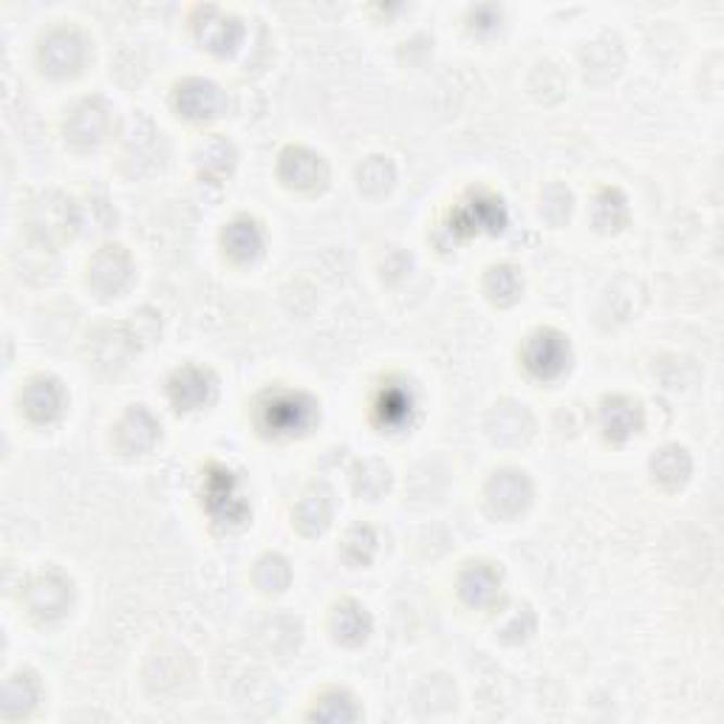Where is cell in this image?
<instances>
[{"label":"cell","instance_id":"6da1fadb","mask_svg":"<svg viewBox=\"0 0 724 724\" xmlns=\"http://www.w3.org/2000/svg\"><path fill=\"white\" fill-rule=\"evenodd\" d=\"M261 428L272 436H301L317 419V405L301 391H272L258 405Z\"/></svg>","mask_w":724,"mask_h":724},{"label":"cell","instance_id":"7a4b0ae2","mask_svg":"<svg viewBox=\"0 0 724 724\" xmlns=\"http://www.w3.org/2000/svg\"><path fill=\"white\" fill-rule=\"evenodd\" d=\"M507 224V209L501 199L487 190H473L456 204L450 216L453 236H475V232H501Z\"/></svg>","mask_w":724,"mask_h":724},{"label":"cell","instance_id":"3957f363","mask_svg":"<svg viewBox=\"0 0 724 724\" xmlns=\"http://www.w3.org/2000/svg\"><path fill=\"white\" fill-rule=\"evenodd\" d=\"M204 507L213 516V521L224 526L244 524L250 516V504L238 490L236 475L216 465L209 467L207 479H204Z\"/></svg>","mask_w":724,"mask_h":724},{"label":"cell","instance_id":"277c9868","mask_svg":"<svg viewBox=\"0 0 724 724\" xmlns=\"http://www.w3.org/2000/svg\"><path fill=\"white\" fill-rule=\"evenodd\" d=\"M524 366L538 380H555L569 366V343L555 329L535 331L524 345Z\"/></svg>","mask_w":724,"mask_h":724},{"label":"cell","instance_id":"5b68a950","mask_svg":"<svg viewBox=\"0 0 724 724\" xmlns=\"http://www.w3.org/2000/svg\"><path fill=\"white\" fill-rule=\"evenodd\" d=\"M88 283L102 297L119 294L130 283V258L123 246H102L88 266Z\"/></svg>","mask_w":724,"mask_h":724},{"label":"cell","instance_id":"8992f818","mask_svg":"<svg viewBox=\"0 0 724 724\" xmlns=\"http://www.w3.org/2000/svg\"><path fill=\"white\" fill-rule=\"evenodd\" d=\"M82 60H86V43H82V37L74 29L51 31L43 40V46H40V63L54 77L79 72Z\"/></svg>","mask_w":724,"mask_h":724},{"label":"cell","instance_id":"52a82bcc","mask_svg":"<svg viewBox=\"0 0 724 724\" xmlns=\"http://www.w3.org/2000/svg\"><path fill=\"white\" fill-rule=\"evenodd\" d=\"M530 498V479H526L524 473H518V470H501V473H495L493 481L487 484V501L495 516L516 518L518 512H524Z\"/></svg>","mask_w":724,"mask_h":724},{"label":"cell","instance_id":"ba28073f","mask_svg":"<svg viewBox=\"0 0 724 724\" xmlns=\"http://www.w3.org/2000/svg\"><path fill=\"white\" fill-rule=\"evenodd\" d=\"M167 394L179 410H199L216 394V380L207 368L185 366L170 377Z\"/></svg>","mask_w":724,"mask_h":724},{"label":"cell","instance_id":"9c48e42d","mask_svg":"<svg viewBox=\"0 0 724 724\" xmlns=\"http://www.w3.org/2000/svg\"><path fill=\"white\" fill-rule=\"evenodd\" d=\"M111 128V109L102 100L79 102L65 119V137L74 144H97L105 139Z\"/></svg>","mask_w":724,"mask_h":724},{"label":"cell","instance_id":"30bf717a","mask_svg":"<svg viewBox=\"0 0 724 724\" xmlns=\"http://www.w3.org/2000/svg\"><path fill=\"white\" fill-rule=\"evenodd\" d=\"M26 602H29L31 614L40 620H54V617L65 614L68 602H72V583L60 577L58 572H46L35 577L26 592Z\"/></svg>","mask_w":724,"mask_h":724},{"label":"cell","instance_id":"8fae6325","mask_svg":"<svg viewBox=\"0 0 724 724\" xmlns=\"http://www.w3.org/2000/svg\"><path fill=\"white\" fill-rule=\"evenodd\" d=\"M176 109L187 119H216L224 111V93L209 79H185L176 91Z\"/></svg>","mask_w":724,"mask_h":724},{"label":"cell","instance_id":"7c38bea8","mask_svg":"<svg viewBox=\"0 0 724 724\" xmlns=\"http://www.w3.org/2000/svg\"><path fill=\"white\" fill-rule=\"evenodd\" d=\"M23 410L26 417L37 424H49L54 419H60L65 408V391L60 385V380L54 377H37L26 385L23 391Z\"/></svg>","mask_w":724,"mask_h":724},{"label":"cell","instance_id":"4fadbf2b","mask_svg":"<svg viewBox=\"0 0 724 724\" xmlns=\"http://www.w3.org/2000/svg\"><path fill=\"white\" fill-rule=\"evenodd\" d=\"M280 179L297 190H312L326 181V162L308 148H287L280 153Z\"/></svg>","mask_w":724,"mask_h":724},{"label":"cell","instance_id":"5bb4252c","mask_svg":"<svg viewBox=\"0 0 724 724\" xmlns=\"http://www.w3.org/2000/svg\"><path fill=\"white\" fill-rule=\"evenodd\" d=\"M158 422L151 417V410H144L142 405L130 408L123 417L119 428H116V445L125 453H144L151 450L158 442Z\"/></svg>","mask_w":724,"mask_h":724},{"label":"cell","instance_id":"9a60e30c","mask_svg":"<svg viewBox=\"0 0 724 724\" xmlns=\"http://www.w3.org/2000/svg\"><path fill=\"white\" fill-rule=\"evenodd\" d=\"M600 422L602 431H606V436H609L611 442H625L632 433L639 431L643 410H639L637 402L628 399V396H611V399L602 402Z\"/></svg>","mask_w":724,"mask_h":724},{"label":"cell","instance_id":"2e32d148","mask_svg":"<svg viewBox=\"0 0 724 724\" xmlns=\"http://www.w3.org/2000/svg\"><path fill=\"white\" fill-rule=\"evenodd\" d=\"M241 35H244L241 23L232 15L218 12V9H207L199 23V40L216 54H227V51L236 49Z\"/></svg>","mask_w":724,"mask_h":724},{"label":"cell","instance_id":"e0dca14e","mask_svg":"<svg viewBox=\"0 0 724 724\" xmlns=\"http://www.w3.org/2000/svg\"><path fill=\"white\" fill-rule=\"evenodd\" d=\"M221 241L227 255L232 261H241V264L255 261L264 252V230L252 218H236L232 224H227Z\"/></svg>","mask_w":724,"mask_h":724},{"label":"cell","instance_id":"ac0fdd59","mask_svg":"<svg viewBox=\"0 0 724 724\" xmlns=\"http://www.w3.org/2000/svg\"><path fill=\"white\" fill-rule=\"evenodd\" d=\"M498 586H501V574L495 572L490 563H475V567L465 569L459 581V592L465 597L467 606H475V609H484L498 595Z\"/></svg>","mask_w":724,"mask_h":724},{"label":"cell","instance_id":"d6986e66","mask_svg":"<svg viewBox=\"0 0 724 724\" xmlns=\"http://www.w3.org/2000/svg\"><path fill=\"white\" fill-rule=\"evenodd\" d=\"M377 419H380V424H385V428H394V431H399V428H405V424L410 422V414H414V396H410V391L405 385H385L380 391V396H377Z\"/></svg>","mask_w":724,"mask_h":724},{"label":"cell","instance_id":"ffe728a7","mask_svg":"<svg viewBox=\"0 0 724 724\" xmlns=\"http://www.w3.org/2000/svg\"><path fill=\"white\" fill-rule=\"evenodd\" d=\"M331 628H334L340 643H345V646H359V643L368 637V632H371V617H368V611L363 609L359 602L345 600L343 606L334 609Z\"/></svg>","mask_w":724,"mask_h":724},{"label":"cell","instance_id":"44dd1931","mask_svg":"<svg viewBox=\"0 0 724 724\" xmlns=\"http://www.w3.org/2000/svg\"><path fill=\"white\" fill-rule=\"evenodd\" d=\"M651 470H653V479L660 481L662 487H671V490L679 487V484H685L690 475L688 450L679 445L662 447V450L653 456Z\"/></svg>","mask_w":724,"mask_h":724},{"label":"cell","instance_id":"7402d4cb","mask_svg":"<svg viewBox=\"0 0 724 724\" xmlns=\"http://www.w3.org/2000/svg\"><path fill=\"white\" fill-rule=\"evenodd\" d=\"M331 521V501L326 498V493L320 490H312L301 498L297 509H294V524L303 535H317L323 532Z\"/></svg>","mask_w":724,"mask_h":724},{"label":"cell","instance_id":"603a6c76","mask_svg":"<svg viewBox=\"0 0 724 724\" xmlns=\"http://www.w3.org/2000/svg\"><path fill=\"white\" fill-rule=\"evenodd\" d=\"M493 436L498 442H524L532 431V419L524 408H518V405H501V408L493 414Z\"/></svg>","mask_w":724,"mask_h":724},{"label":"cell","instance_id":"cb8c5ba5","mask_svg":"<svg viewBox=\"0 0 724 724\" xmlns=\"http://www.w3.org/2000/svg\"><path fill=\"white\" fill-rule=\"evenodd\" d=\"M37 688L35 676L29 674H17L7 682V690H3V710H7L9 719H17L23 713H29L37 704Z\"/></svg>","mask_w":724,"mask_h":724},{"label":"cell","instance_id":"d4e9b609","mask_svg":"<svg viewBox=\"0 0 724 724\" xmlns=\"http://www.w3.org/2000/svg\"><path fill=\"white\" fill-rule=\"evenodd\" d=\"M484 289L495 303H516L521 289H524V278L516 266H493L484 278Z\"/></svg>","mask_w":724,"mask_h":724},{"label":"cell","instance_id":"484cf974","mask_svg":"<svg viewBox=\"0 0 724 724\" xmlns=\"http://www.w3.org/2000/svg\"><path fill=\"white\" fill-rule=\"evenodd\" d=\"M628 218V204H625V195L614 187H606L600 190L595 201V224L600 230H620Z\"/></svg>","mask_w":724,"mask_h":724},{"label":"cell","instance_id":"4316f807","mask_svg":"<svg viewBox=\"0 0 724 724\" xmlns=\"http://www.w3.org/2000/svg\"><path fill=\"white\" fill-rule=\"evenodd\" d=\"M359 716L357 704L348 694H340V690H331L326 694L320 702L312 710V719H320V722H354Z\"/></svg>","mask_w":724,"mask_h":724},{"label":"cell","instance_id":"83f0119b","mask_svg":"<svg viewBox=\"0 0 724 724\" xmlns=\"http://www.w3.org/2000/svg\"><path fill=\"white\" fill-rule=\"evenodd\" d=\"M373 552H377V535H373L371 526H354V530L345 535L343 558L348 560L352 567H366V563H371Z\"/></svg>","mask_w":724,"mask_h":724},{"label":"cell","instance_id":"f1b7e54d","mask_svg":"<svg viewBox=\"0 0 724 724\" xmlns=\"http://www.w3.org/2000/svg\"><path fill=\"white\" fill-rule=\"evenodd\" d=\"M394 185V165L382 156H371L366 165L359 167V187L368 195L385 193L388 187Z\"/></svg>","mask_w":724,"mask_h":724},{"label":"cell","instance_id":"f546056e","mask_svg":"<svg viewBox=\"0 0 724 724\" xmlns=\"http://www.w3.org/2000/svg\"><path fill=\"white\" fill-rule=\"evenodd\" d=\"M255 581L264 592H280V588L289 586V563L278 555H266L258 563V572H255Z\"/></svg>","mask_w":724,"mask_h":724},{"label":"cell","instance_id":"4dcf8cb0","mask_svg":"<svg viewBox=\"0 0 724 724\" xmlns=\"http://www.w3.org/2000/svg\"><path fill=\"white\" fill-rule=\"evenodd\" d=\"M204 156H207L204 158V167H207V170H216L218 176H221V173H227L232 167V156H236V153H232L230 142L213 139V142L204 148Z\"/></svg>","mask_w":724,"mask_h":724}]
</instances>
